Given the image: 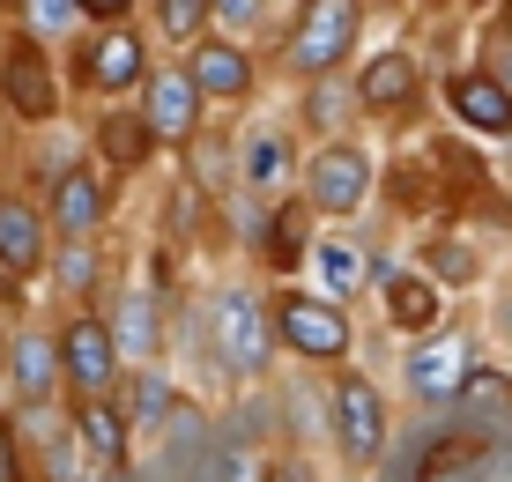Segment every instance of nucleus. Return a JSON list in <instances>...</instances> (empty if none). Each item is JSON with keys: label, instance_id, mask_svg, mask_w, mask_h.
Here are the masks:
<instances>
[{"label": "nucleus", "instance_id": "obj_5", "mask_svg": "<svg viewBox=\"0 0 512 482\" xmlns=\"http://www.w3.org/2000/svg\"><path fill=\"white\" fill-rule=\"evenodd\" d=\"M327 438H334V453H342V468H379L394 423H386V394L364 371L327 379Z\"/></svg>", "mask_w": 512, "mask_h": 482}, {"label": "nucleus", "instance_id": "obj_17", "mask_svg": "<svg viewBox=\"0 0 512 482\" xmlns=\"http://www.w3.org/2000/svg\"><path fill=\"white\" fill-rule=\"evenodd\" d=\"M446 423L461 438H505L512 431V371L505 364H475L468 371V386L453 394V408H446Z\"/></svg>", "mask_w": 512, "mask_h": 482}, {"label": "nucleus", "instance_id": "obj_30", "mask_svg": "<svg viewBox=\"0 0 512 482\" xmlns=\"http://www.w3.org/2000/svg\"><path fill=\"white\" fill-rule=\"evenodd\" d=\"M15 23H23V38L52 45V38H67L82 15H75V0H15Z\"/></svg>", "mask_w": 512, "mask_h": 482}, {"label": "nucleus", "instance_id": "obj_14", "mask_svg": "<svg viewBox=\"0 0 512 482\" xmlns=\"http://www.w3.org/2000/svg\"><path fill=\"white\" fill-rule=\"evenodd\" d=\"M45 260H52L45 208L30 201V193L0 186V275H8V282H30V275H45Z\"/></svg>", "mask_w": 512, "mask_h": 482}, {"label": "nucleus", "instance_id": "obj_40", "mask_svg": "<svg viewBox=\"0 0 512 482\" xmlns=\"http://www.w3.org/2000/svg\"><path fill=\"white\" fill-rule=\"evenodd\" d=\"M505 438H512V431H505Z\"/></svg>", "mask_w": 512, "mask_h": 482}, {"label": "nucleus", "instance_id": "obj_38", "mask_svg": "<svg viewBox=\"0 0 512 482\" xmlns=\"http://www.w3.org/2000/svg\"><path fill=\"white\" fill-rule=\"evenodd\" d=\"M260 482H312V475H305V460H268Z\"/></svg>", "mask_w": 512, "mask_h": 482}, {"label": "nucleus", "instance_id": "obj_20", "mask_svg": "<svg viewBox=\"0 0 512 482\" xmlns=\"http://www.w3.org/2000/svg\"><path fill=\"white\" fill-rule=\"evenodd\" d=\"M67 431H75V445H82V460L90 468H127L134 460V431H127V416H119V401L104 394V401H75L67 408Z\"/></svg>", "mask_w": 512, "mask_h": 482}, {"label": "nucleus", "instance_id": "obj_3", "mask_svg": "<svg viewBox=\"0 0 512 482\" xmlns=\"http://www.w3.org/2000/svg\"><path fill=\"white\" fill-rule=\"evenodd\" d=\"M372 149L364 141H320V149L305 156V171H297V201L312 208V216L327 223H349L372 208Z\"/></svg>", "mask_w": 512, "mask_h": 482}, {"label": "nucleus", "instance_id": "obj_36", "mask_svg": "<svg viewBox=\"0 0 512 482\" xmlns=\"http://www.w3.org/2000/svg\"><path fill=\"white\" fill-rule=\"evenodd\" d=\"M0 482H23V460H15V423L0 416Z\"/></svg>", "mask_w": 512, "mask_h": 482}, {"label": "nucleus", "instance_id": "obj_25", "mask_svg": "<svg viewBox=\"0 0 512 482\" xmlns=\"http://www.w3.org/2000/svg\"><path fill=\"white\" fill-rule=\"evenodd\" d=\"M312 275H320V297L327 305H349V297L364 290V282H372V245H357V238H342V230H334V238H312Z\"/></svg>", "mask_w": 512, "mask_h": 482}, {"label": "nucleus", "instance_id": "obj_12", "mask_svg": "<svg viewBox=\"0 0 512 482\" xmlns=\"http://www.w3.org/2000/svg\"><path fill=\"white\" fill-rule=\"evenodd\" d=\"M104 327H112V349H119V364H156L164 356V297L149 290V282H127V290H112L104 297Z\"/></svg>", "mask_w": 512, "mask_h": 482}, {"label": "nucleus", "instance_id": "obj_6", "mask_svg": "<svg viewBox=\"0 0 512 482\" xmlns=\"http://www.w3.org/2000/svg\"><path fill=\"white\" fill-rule=\"evenodd\" d=\"M149 82V38L134 23H90L75 45V89H90L97 104H119Z\"/></svg>", "mask_w": 512, "mask_h": 482}, {"label": "nucleus", "instance_id": "obj_39", "mask_svg": "<svg viewBox=\"0 0 512 482\" xmlns=\"http://www.w3.org/2000/svg\"><path fill=\"white\" fill-rule=\"evenodd\" d=\"M461 8H483V0H461Z\"/></svg>", "mask_w": 512, "mask_h": 482}, {"label": "nucleus", "instance_id": "obj_35", "mask_svg": "<svg viewBox=\"0 0 512 482\" xmlns=\"http://www.w3.org/2000/svg\"><path fill=\"white\" fill-rule=\"evenodd\" d=\"M75 15H82V23H127L134 0H75Z\"/></svg>", "mask_w": 512, "mask_h": 482}, {"label": "nucleus", "instance_id": "obj_27", "mask_svg": "<svg viewBox=\"0 0 512 482\" xmlns=\"http://www.w3.org/2000/svg\"><path fill=\"white\" fill-rule=\"evenodd\" d=\"M45 275H52V290L67 297V305H97V290H104V253H97V238H75V245H52V260H45Z\"/></svg>", "mask_w": 512, "mask_h": 482}, {"label": "nucleus", "instance_id": "obj_4", "mask_svg": "<svg viewBox=\"0 0 512 482\" xmlns=\"http://www.w3.org/2000/svg\"><path fill=\"white\" fill-rule=\"evenodd\" d=\"M268 319H275V349L305 356V364H342L349 342H357L349 305H327L320 290H297V282H282L268 297Z\"/></svg>", "mask_w": 512, "mask_h": 482}, {"label": "nucleus", "instance_id": "obj_24", "mask_svg": "<svg viewBox=\"0 0 512 482\" xmlns=\"http://www.w3.org/2000/svg\"><path fill=\"white\" fill-rule=\"evenodd\" d=\"M90 149H97V171H112V178L149 171V164H156V141L141 134L134 104H104V119L90 127Z\"/></svg>", "mask_w": 512, "mask_h": 482}, {"label": "nucleus", "instance_id": "obj_31", "mask_svg": "<svg viewBox=\"0 0 512 482\" xmlns=\"http://www.w3.org/2000/svg\"><path fill=\"white\" fill-rule=\"evenodd\" d=\"M268 23V0H208V30H216V38H253V30Z\"/></svg>", "mask_w": 512, "mask_h": 482}, {"label": "nucleus", "instance_id": "obj_9", "mask_svg": "<svg viewBox=\"0 0 512 482\" xmlns=\"http://www.w3.org/2000/svg\"><path fill=\"white\" fill-rule=\"evenodd\" d=\"M475 364H483V356H475V334L468 327H438V334H423V342H409V356H401V386H409L416 408H438V416H446Z\"/></svg>", "mask_w": 512, "mask_h": 482}, {"label": "nucleus", "instance_id": "obj_28", "mask_svg": "<svg viewBox=\"0 0 512 482\" xmlns=\"http://www.w3.org/2000/svg\"><path fill=\"white\" fill-rule=\"evenodd\" d=\"M357 112H364L357 82H334V75L305 82V127L320 134V141H349V119H357Z\"/></svg>", "mask_w": 512, "mask_h": 482}, {"label": "nucleus", "instance_id": "obj_2", "mask_svg": "<svg viewBox=\"0 0 512 482\" xmlns=\"http://www.w3.org/2000/svg\"><path fill=\"white\" fill-rule=\"evenodd\" d=\"M357 30H364V0H297V23L282 30V67L297 82L342 75V60L357 52Z\"/></svg>", "mask_w": 512, "mask_h": 482}, {"label": "nucleus", "instance_id": "obj_7", "mask_svg": "<svg viewBox=\"0 0 512 482\" xmlns=\"http://www.w3.org/2000/svg\"><path fill=\"white\" fill-rule=\"evenodd\" d=\"M0 112H15L23 127H60V112H67V82L52 67V52L38 38H23V30L0 45Z\"/></svg>", "mask_w": 512, "mask_h": 482}, {"label": "nucleus", "instance_id": "obj_8", "mask_svg": "<svg viewBox=\"0 0 512 482\" xmlns=\"http://www.w3.org/2000/svg\"><path fill=\"white\" fill-rule=\"evenodd\" d=\"M52 342H60V386H67L75 401H104V394H119L127 364H119V349H112V327H104V312H97V305L67 312Z\"/></svg>", "mask_w": 512, "mask_h": 482}, {"label": "nucleus", "instance_id": "obj_18", "mask_svg": "<svg viewBox=\"0 0 512 482\" xmlns=\"http://www.w3.org/2000/svg\"><path fill=\"white\" fill-rule=\"evenodd\" d=\"M438 97H446V112L461 119L468 134L512 141V89H505V82H490L483 67H453V75L438 82Z\"/></svg>", "mask_w": 512, "mask_h": 482}, {"label": "nucleus", "instance_id": "obj_29", "mask_svg": "<svg viewBox=\"0 0 512 482\" xmlns=\"http://www.w3.org/2000/svg\"><path fill=\"white\" fill-rule=\"evenodd\" d=\"M423 275L438 282V290H468V282H483V253H475L468 238H453V230H438V238H423Z\"/></svg>", "mask_w": 512, "mask_h": 482}, {"label": "nucleus", "instance_id": "obj_22", "mask_svg": "<svg viewBox=\"0 0 512 482\" xmlns=\"http://www.w3.org/2000/svg\"><path fill=\"white\" fill-rule=\"evenodd\" d=\"M179 164H186V186H193V201H231L238 193V134H223V127H201L179 149Z\"/></svg>", "mask_w": 512, "mask_h": 482}, {"label": "nucleus", "instance_id": "obj_37", "mask_svg": "<svg viewBox=\"0 0 512 482\" xmlns=\"http://www.w3.org/2000/svg\"><path fill=\"white\" fill-rule=\"evenodd\" d=\"M490 334H498V342L512 349V282L498 290V305H490Z\"/></svg>", "mask_w": 512, "mask_h": 482}, {"label": "nucleus", "instance_id": "obj_33", "mask_svg": "<svg viewBox=\"0 0 512 482\" xmlns=\"http://www.w3.org/2000/svg\"><path fill=\"white\" fill-rule=\"evenodd\" d=\"M468 482H512V438H490L483 445V460H475V475Z\"/></svg>", "mask_w": 512, "mask_h": 482}, {"label": "nucleus", "instance_id": "obj_13", "mask_svg": "<svg viewBox=\"0 0 512 482\" xmlns=\"http://www.w3.org/2000/svg\"><path fill=\"white\" fill-rule=\"evenodd\" d=\"M179 67H186V82L201 89V104H245V97H253V82H260L253 52H245L238 38H216V30L193 38Z\"/></svg>", "mask_w": 512, "mask_h": 482}, {"label": "nucleus", "instance_id": "obj_21", "mask_svg": "<svg viewBox=\"0 0 512 482\" xmlns=\"http://www.w3.org/2000/svg\"><path fill=\"white\" fill-rule=\"evenodd\" d=\"M379 297H386V327L409 334V342H423V334L446 327V290H438L423 267H401L394 282H379Z\"/></svg>", "mask_w": 512, "mask_h": 482}, {"label": "nucleus", "instance_id": "obj_10", "mask_svg": "<svg viewBox=\"0 0 512 482\" xmlns=\"http://www.w3.org/2000/svg\"><path fill=\"white\" fill-rule=\"evenodd\" d=\"M45 230H52V245H75V238H97L104 223H112V208H119V186H112V171H97V164H75V171H60L45 186Z\"/></svg>", "mask_w": 512, "mask_h": 482}, {"label": "nucleus", "instance_id": "obj_23", "mask_svg": "<svg viewBox=\"0 0 512 482\" xmlns=\"http://www.w3.org/2000/svg\"><path fill=\"white\" fill-rule=\"evenodd\" d=\"M297 178V149H290V134L282 127H253V134H238V193H282Z\"/></svg>", "mask_w": 512, "mask_h": 482}, {"label": "nucleus", "instance_id": "obj_19", "mask_svg": "<svg viewBox=\"0 0 512 482\" xmlns=\"http://www.w3.org/2000/svg\"><path fill=\"white\" fill-rule=\"evenodd\" d=\"M312 208L305 201H268V223H260V238H253V253H260V267H268L275 282H290L297 267L312 260Z\"/></svg>", "mask_w": 512, "mask_h": 482}, {"label": "nucleus", "instance_id": "obj_16", "mask_svg": "<svg viewBox=\"0 0 512 482\" xmlns=\"http://www.w3.org/2000/svg\"><path fill=\"white\" fill-rule=\"evenodd\" d=\"M0 371H8V401L15 408H52V394H60V342H52L45 327H15Z\"/></svg>", "mask_w": 512, "mask_h": 482}, {"label": "nucleus", "instance_id": "obj_11", "mask_svg": "<svg viewBox=\"0 0 512 482\" xmlns=\"http://www.w3.org/2000/svg\"><path fill=\"white\" fill-rule=\"evenodd\" d=\"M134 119H141V134H149L156 149L179 156L186 141L208 127V104H201V89L186 82V67H149V82L134 89Z\"/></svg>", "mask_w": 512, "mask_h": 482}, {"label": "nucleus", "instance_id": "obj_15", "mask_svg": "<svg viewBox=\"0 0 512 482\" xmlns=\"http://www.w3.org/2000/svg\"><path fill=\"white\" fill-rule=\"evenodd\" d=\"M357 104L372 119H409L416 104H423V60L409 45H386L364 60V75H357Z\"/></svg>", "mask_w": 512, "mask_h": 482}, {"label": "nucleus", "instance_id": "obj_26", "mask_svg": "<svg viewBox=\"0 0 512 482\" xmlns=\"http://www.w3.org/2000/svg\"><path fill=\"white\" fill-rule=\"evenodd\" d=\"M119 416H127V431L134 438H149V431H164V416L179 408V386H171V371L164 364H134L127 379H119Z\"/></svg>", "mask_w": 512, "mask_h": 482}, {"label": "nucleus", "instance_id": "obj_34", "mask_svg": "<svg viewBox=\"0 0 512 482\" xmlns=\"http://www.w3.org/2000/svg\"><path fill=\"white\" fill-rule=\"evenodd\" d=\"M490 82H505L512 89V30H490V60H475Z\"/></svg>", "mask_w": 512, "mask_h": 482}, {"label": "nucleus", "instance_id": "obj_32", "mask_svg": "<svg viewBox=\"0 0 512 482\" xmlns=\"http://www.w3.org/2000/svg\"><path fill=\"white\" fill-rule=\"evenodd\" d=\"M156 30H164L171 45L208 38V0H156Z\"/></svg>", "mask_w": 512, "mask_h": 482}, {"label": "nucleus", "instance_id": "obj_1", "mask_svg": "<svg viewBox=\"0 0 512 482\" xmlns=\"http://www.w3.org/2000/svg\"><path fill=\"white\" fill-rule=\"evenodd\" d=\"M208 356H216L223 379L260 386L275 371V319H268V290L253 282H223L208 297Z\"/></svg>", "mask_w": 512, "mask_h": 482}]
</instances>
